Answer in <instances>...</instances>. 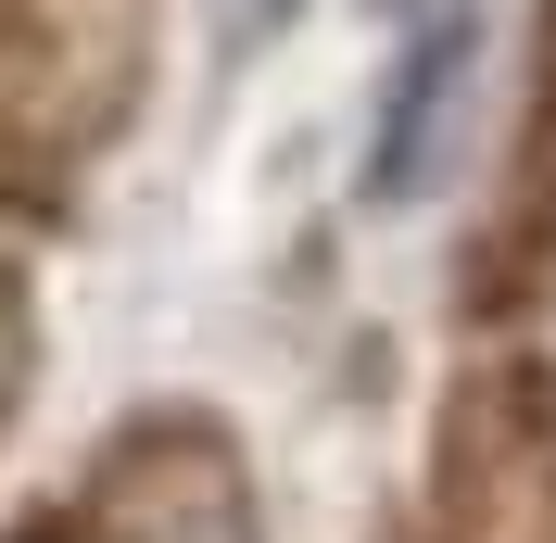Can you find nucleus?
Listing matches in <instances>:
<instances>
[{"label":"nucleus","mask_w":556,"mask_h":543,"mask_svg":"<svg viewBox=\"0 0 556 543\" xmlns=\"http://www.w3.org/2000/svg\"><path fill=\"white\" fill-rule=\"evenodd\" d=\"M228 13H278V0H228Z\"/></svg>","instance_id":"obj_2"},{"label":"nucleus","mask_w":556,"mask_h":543,"mask_svg":"<svg viewBox=\"0 0 556 543\" xmlns=\"http://www.w3.org/2000/svg\"><path fill=\"white\" fill-rule=\"evenodd\" d=\"M455 102H468V26H430L405 51V89H392V127H380V203L430 190L455 152Z\"/></svg>","instance_id":"obj_1"}]
</instances>
